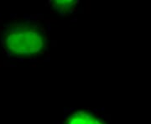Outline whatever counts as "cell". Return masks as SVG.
I'll list each match as a JSON object with an SVG mask.
<instances>
[{
	"mask_svg": "<svg viewBox=\"0 0 151 124\" xmlns=\"http://www.w3.org/2000/svg\"><path fill=\"white\" fill-rule=\"evenodd\" d=\"M1 42L6 53L17 58L35 57L47 48L44 31L30 22L10 24L2 34Z\"/></svg>",
	"mask_w": 151,
	"mask_h": 124,
	"instance_id": "obj_1",
	"label": "cell"
},
{
	"mask_svg": "<svg viewBox=\"0 0 151 124\" xmlns=\"http://www.w3.org/2000/svg\"><path fill=\"white\" fill-rule=\"evenodd\" d=\"M64 124H108L103 119L86 110H77L65 118Z\"/></svg>",
	"mask_w": 151,
	"mask_h": 124,
	"instance_id": "obj_2",
	"label": "cell"
},
{
	"mask_svg": "<svg viewBox=\"0 0 151 124\" xmlns=\"http://www.w3.org/2000/svg\"><path fill=\"white\" fill-rule=\"evenodd\" d=\"M50 6L56 13L65 15L70 14L78 4L76 0H53L50 2Z\"/></svg>",
	"mask_w": 151,
	"mask_h": 124,
	"instance_id": "obj_3",
	"label": "cell"
}]
</instances>
